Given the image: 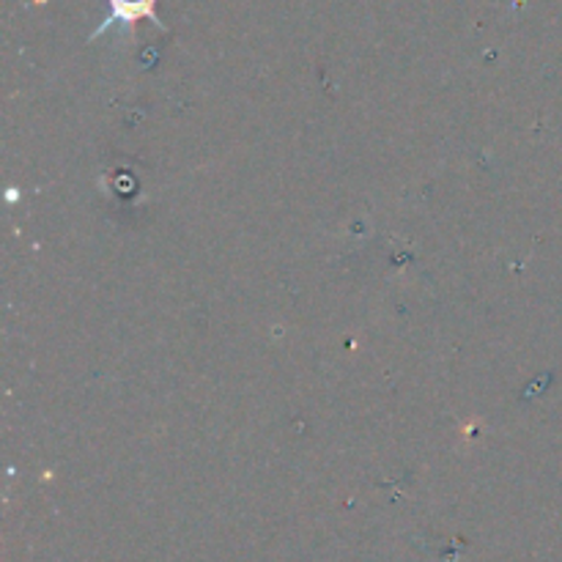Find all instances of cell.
Wrapping results in <instances>:
<instances>
[{
    "label": "cell",
    "mask_w": 562,
    "mask_h": 562,
    "mask_svg": "<svg viewBox=\"0 0 562 562\" xmlns=\"http://www.w3.org/2000/svg\"><path fill=\"white\" fill-rule=\"evenodd\" d=\"M154 3H157V0H110V14H108V20L102 22V27L97 31V36L99 33L108 31L110 25H121L124 31H130V27L135 25L140 16H148V20L157 22Z\"/></svg>",
    "instance_id": "cell-1"
}]
</instances>
